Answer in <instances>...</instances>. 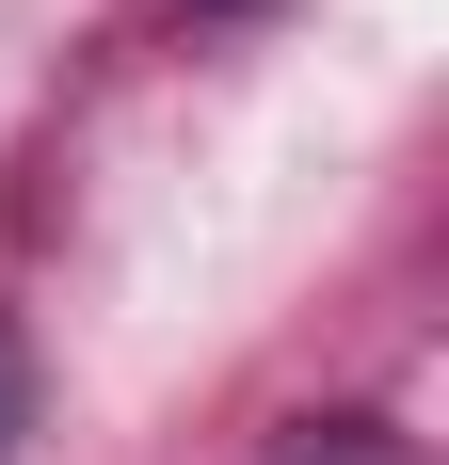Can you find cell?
Returning <instances> with one entry per match:
<instances>
[{
    "label": "cell",
    "instance_id": "cell-1",
    "mask_svg": "<svg viewBox=\"0 0 449 465\" xmlns=\"http://www.w3.org/2000/svg\"><path fill=\"white\" fill-rule=\"evenodd\" d=\"M273 465H417V433H385V418H289Z\"/></svg>",
    "mask_w": 449,
    "mask_h": 465
},
{
    "label": "cell",
    "instance_id": "cell-2",
    "mask_svg": "<svg viewBox=\"0 0 449 465\" xmlns=\"http://www.w3.org/2000/svg\"><path fill=\"white\" fill-rule=\"evenodd\" d=\"M0 433H16V337H0Z\"/></svg>",
    "mask_w": 449,
    "mask_h": 465
}]
</instances>
